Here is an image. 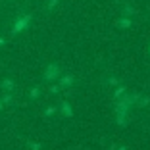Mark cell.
Segmentation results:
<instances>
[{
    "mask_svg": "<svg viewBox=\"0 0 150 150\" xmlns=\"http://www.w3.org/2000/svg\"><path fill=\"white\" fill-rule=\"evenodd\" d=\"M117 25H119V27H127V25H129V19H119Z\"/></svg>",
    "mask_w": 150,
    "mask_h": 150,
    "instance_id": "obj_4",
    "label": "cell"
},
{
    "mask_svg": "<svg viewBox=\"0 0 150 150\" xmlns=\"http://www.w3.org/2000/svg\"><path fill=\"white\" fill-rule=\"evenodd\" d=\"M56 75H58V67L56 66H48V67H46V73H44L46 79H54Z\"/></svg>",
    "mask_w": 150,
    "mask_h": 150,
    "instance_id": "obj_2",
    "label": "cell"
},
{
    "mask_svg": "<svg viewBox=\"0 0 150 150\" xmlns=\"http://www.w3.org/2000/svg\"><path fill=\"white\" fill-rule=\"evenodd\" d=\"M31 13H25V16H21L19 19H16V23H13V27H12V33L16 35V33H21L23 29H25L29 23H31Z\"/></svg>",
    "mask_w": 150,
    "mask_h": 150,
    "instance_id": "obj_1",
    "label": "cell"
},
{
    "mask_svg": "<svg viewBox=\"0 0 150 150\" xmlns=\"http://www.w3.org/2000/svg\"><path fill=\"white\" fill-rule=\"evenodd\" d=\"M2 42H4V39H0V44H2Z\"/></svg>",
    "mask_w": 150,
    "mask_h": 150,
    "instance_id": "obj_5",
    "label": "cell"
},
{
    "mask_svg": "<svg viewBox=\"0 0 150 150\" xmlns=\"http://www.w3.org/2000/svg\"><path fill=\"white\" fill-rule=\"evenodd\" d=\"M58 2H60V0H48V4H46V10H52L54 6L58 4Z\"/></svg>",
    "mask_w": 150,
    "mask_h": 150,
    "instance_id": "obj_3",
    "label": "cell"
}]
</instances>
